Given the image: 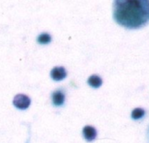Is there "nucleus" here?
<instances>
[{
    "instance_id": "f257e3e1",
    "label": "nucleus",
    "mask_w": 149,
    "mask_h": 143,
    "mask_svg": "<svg viewBox=\"0 0 149 143\" xmlns=\"http://www.w3.org/2000/svg\"><path fill=\"white\" fill-rule=\"evenodd\" d=\"M115 21L127 28L139 29L149 22V1L147 0H118L113 4Z\"/></svg>"
},
{
    "instance_id": "f03ea898",
    "label": "nucleus",
    "mask_w": 149,
    "mask_h": 143,
    "mask_svg": "<svg viewBox=\"0 0 149 143\" xmlns=\"http://www.w3.org/2000/svg\"><path fill=\"white\" fill-rule=\"evenodd\" d=\"M31 100L29 99V97H27L25 94H18L15 96L14 100H13V104L14 106L21 110H25L29 106H30Z\"/></svg>"
},
{
    "instance_id": "7ed1b4c3",
    "label": "nucleus",
    "mask_w": 149,
    "mask_h": 143,
    "mask_svg": "<svg viewBox=\"0 0 149 143\" xmlns=\"http://www.w3.org/2000/svg\"><path fill=\"white\" fill-rule=\"evenodd\" d=\"M67 76V72L62 66H56L51 71V77L54 80L60 81L62 80Z\"/></svg>"
},
{
    "instance_id": "20e7f679",
    "label": "nucleus",
    "mask_w": 149,
    "mask_h": 143,
    "mask_svg": "<svg viewBox=\"0 0 149 143\" xmlns=\"http://www.w3.org/2000/svg\"><path fill=\"white\" fill-rule=\"evenodd\" d=\"M83 133L84 137L88 140V141H92L96 139L97 137V130L95 127L91 126H86L83 129Z\"/></svg>"
},
{
    "instance_id": "39448f33",
    "label": "nucleus",
    "mask_w": 149,
    "mask_h": 143,
    "mask_svg": "<svg viewBox=\"0 0 149 143\" xmlns=\"http://www.w3.org/2000/svg\"><path fill=\"white\" fill-rule=\"evenodd\" d=\"M52 100H53V103H54V106L60 107V106L63 105L64 100H65V96H64V94H63V93L61 91L58 90V91H55L53 94Z\"/></svg>"
},
{
    "instance_id": "423d86ee",
    "label": "nucleus",
    "mask_w": 149,
    "mask_h": 143,
    "mask_svg": "<svg viewBox=\"0 0 149 143\" xmlns=\"http://www.w3.org/2000/svg\"><path fill=\"white\" fill-rule=\"evenodd\" d=\"M102 83H103L102 79H101L99 76H97V75H92V76H91V77L88 79V84H89L91 87H94V88H98V87H100L101 85H102Z\"/></svg>"
},
{
    "instance_id": "0eeeda50",
    "label": "nucleus",
    "mask_w": 149,
    "mask_h": 143,
    "mask_svg": "<svg viewBox=\"0 0 149 143\" xmlns=\"http://www.w3.org/2000/svg\"><path fill=\"white\" fill-rule=\"evenodd\" d=\"M145 114V111L142 108H135L132 112V118L133 120H139Z\"/></svg>"
},
{
    "instance_id": "6e6552de",
    "label": "nucleus",
    "mask_w": 149,
    "mask_h": 143,
    "mask_svg": "<svg viewBox=\"0 0 149 143\" xmlns=\"http://www.w3.org/2000/svg\"><path fill=\"white\" fill-rule=\"evenodd\" d=\"M51 41V36L47 33H42L38 37V42L40 44H48Z\"/></svg>"
},
{
    "instance_id": "1a4fd4ad",
    "label": "nucleus",
    "mask_w": 149,
    "mask_h": 143,
    "mask_svg": "<svg viewBox=\"0 0 149 143\" xmlns=\"http://www.w3.org/2000/svg\"><path fill=\"white\" fill-rule=\"evenodd\" d=\"M148 140H149V128H148Z\"/></svg>"
}]
</instances>
